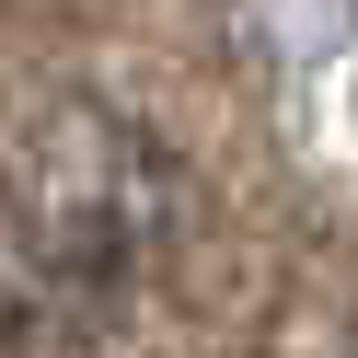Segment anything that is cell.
I'll use <instances>...</instances> for the list:
<instances>
[{
    "mask_svg": "<svg viewBox=\"0 0 358 358\" xmlns=\"http://www.w3.org/2000/svg\"><path fill=\"white\" fill-rule=\"evenodd\" d=\"M173 231V162L116 104H47L0 162V255L47 301L127 289Z\"/></svg>",
    "mask_w": 358,
    "mask_h": 358,
    "instance_id": "6da1fadb",
    "label": "cell"
}]
</instances>
